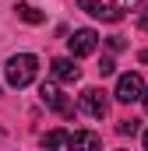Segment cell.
<instances>
[{
  "label": "cell",
  "mask_w": 148,
  "mask_h": 151,
  "mask_svg": "<svg viewBox=\"0 0 148 151\" xmlns=\"http://www.w3.org/2000/svg\"><path fill=\"white\" fill-rule=\"evenodd\" d=\"M116 130H120L123 137H134V134H138V119H120V123H116Z\"/></svg>",
  "instance_id": "12"
},
{
  "label": "cell",
  "mask_w": 148,
  "mask_h": 151,
  "mask_svg": "<svg viewBox=\"0 0 148 151\" xmlns=\"http://www.w3.org/2000/svg\"><path fill=\"white\" fill-rule=\"evenodd\" d=\"M14 11H18V18L28 21V25H42V21H46V14H42L39 7H32V4H18Z\"/></svg>",
  "instance_id": "11"
},
{
  "label": "cell",
  "mask_w": 148,
  "mask_h": 151,
  "mask_svg": "<svg viewBox=\"0 0 148 151\" xmlns=\"http://www.w3.org/2000/svg\"><path fill=\"white\" fill-rule=\"evenodd\" d=\"M67 46H71V56H74V60H81V56H92V53H95L99 35H95L92 28H78V32L67 39Z\"/></svg>",
  "instance_id": "4"
},
{
  "label": "cell",
  "mask_w": 148,
  "mask_h": 151,
  "mask_svg": "<svg viewBox=\"0 0 148 151\" xmlns=\"http://www.w3.org/2000/svg\"><path fill=\"white\" fill-rule=\"evenodd\" d=\"M113 70H116V63H113L110 56H102V63H99V74L106 77V74H113Z\"/></svg>",
  "instance_id": "14"
},
{
  "label": "cell",
  "mask_w": 148,
  "mask_h": 151,
  "mask_svg": "<svg viewBox=\"0 0 148 151\" xmlns=\"http://www.w3.org/2000/svg\"><path fill=\"white\" fill-rule=\"evenodd\" d=\"M113 11H116L120 18H123V14H131V11H134V14H148V0H116V4H113Z\"/></svg>",
  "instance_id": "10"
},
{
  "label": "cell",
  "mask_w": 148,
  "mask_h": 151,
  "mask_svg": "<svg viewBox=\"0 0 148 151\" xmlns=\"http://www.w3.org/2000/svg\"><path fill=\"white\" fill-rule=\"evenodd\" d=\"M49 70L57 81H64V84H74L78 77H81V67L74 63V56H57L53 63H49Z\"/></svg>",
  "instance_id": "5"
},
{
  "label": "cell",
  "mask_w": 148,
  "mask_h": 151,
  "mask_svg": "<svg viewBox=\"0 0 148 151\" xmlns=\"http://www.w3.org/2000/svg\"><path fill=\"white\" fill-rule=\"evenodd\" d=\"M110 49H113V53L127 49V39H123V35H110Z\"/></svg>",
  "instance_id": "13"
},
{
  "label": "cell",
  "mask_w": 148,
  "mask_h": 151,
  "mask_svg": "<svg viewBox=\"0 0 148 151\" xmlns=\"http://www.w3.org/2000/svg\"><path fill=\"white\" fill-rule=\"evenodd\" d=\"M141 102H145V109H148V88H145V99H141Z\"/></svg>",
  "instance_id": "16"
},
{
  "label": "cell",
  "mask_w": 148,
  "mask_h": 151,
  "mask_svg": "<svg viewBox=\"0 0 148 151\" xmlns=\"http://www.w3.org/2000/svg\"><path fill=\"white\" fill-rule=\"evenodd\" d=\"M116 99H120V102H138V99H145V81H141L138 70L120 74V81H116Z\"/></svg>",
  "instance_id": "2"
},
{
  "label": "cell",
  "mask_w": 148,
  "mask_h": 151,
  "mask_svg": "<svg viewBox=\"0 0 148 151\" xmlns=\"http://www.w3.org/2000/svg\"><path fill=\"white\" fill-rule=\"evenodd\" d=\"M145 151H148V130H145Z\"/></svg>",
  "instance_id": "17"
},
{
  "label": "cell",
  "mask_w": 148,
  "mask_h": 151,
  "mask_svg": "<svg viewBox=\"0 0 148 151\" xmlns=\"http://www.w3.org/2000/svg\"><path fill=\"white\" fill-rule=\"evenodd\" d=\"M78 109L85 116H95V119H102L106 109H110V102H106V91H99V88H85L81 91V102H78Z\"/></svg>",
  "instance_id": "3"
},
{
  "label": "cell",
  "mask_w": 148,
  "mask_h": 151,
  "mask_svg": "<svg viewBox=\"0 0 148 151\" xmlns=\"http://www.w3.org/2000/svg\"><path fill=\"white\" fill-rule=\"evenodd\" d=\"M36 74H39V60L32 56V53H18V56H11L7 67H4V77H7L11 88H25V84H32Z\"/></svg>",
  "instance_id": "1"
},
{
  "label": "cell",
  "mask_w": 148,
  "mask_h": 151,
  "mask_svg": "<svg viewBox=\"0 0 148 151\" xmlns=\"http://www.w3.org/2000/svg\"><path fill=\"white\" fill-rule=\"evenodd\" d=\"M67 151H102V137L92 134V130H74Z\"/></svg>",
  "instance_id": "7"
},
{
  "label": "cell",
  "mask_w": 148,
  "mask_h": 151,
  "mask_svg": "<svg viewBox=\"0 0 148 151\" xmlns=\"http://www.w3.org/2000/svg\"><path fill=\"white\" fill-rule=\"evenodd\" d=\"M78 7L85 11V14H92V18H99V21H120V14L113 11V7H106V4H99V0H78Z\"/></svg>",
  "instance_id": "8"
},
{
  "label": "cell",
  "mask_w": 148,
  "mask_h": 151,
  "mask_svg": "<svg viewBox=\"0 0 148 151\" xmlns=\"http://www.w3.org/2000/svg\"><path fill=\"white\" fill-rule=\"evenodd\" d=\"M138 28H141V32H148V14H141V18H138Z\"/></svg>",
  "instance_id": "15"
},
{
  "label": "cell",
  "mask_w": 148,
  "mask_h": 151,
  "mask_svg": "<svg viewBox=\"0 0 148 151\" xmlns=\"http://www.w3.org/2000/svg\"><path fill=\"white\" fill-rule=\"evenodd\" d=\"M39 99H42V102H46L49 109L64 113V116H71V113H74V106L67 102V99H64V91H60L57 84H42V88H39Z\"/></svg>",
  "instance_id": "6"
},
{
  "label": "cell",
  "mask_w": 148,
  "mask_h": 151,
  "mask_svg": "<svg viewBox=\"0 0 148 151\" xmlns=\"http://www.w3.org/2000/svg\"><path fill=\"white\" fill-rule=\"evenodd\" d=\"M64 148H71V134L67 130H49L42 137V151H64Z\"/></svg>",
  "instance_id": "9"
}]
</instances>
